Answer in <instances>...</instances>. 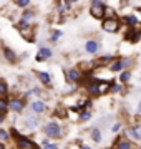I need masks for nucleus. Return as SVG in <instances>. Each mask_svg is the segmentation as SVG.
Returning <instances> with one entry per match:
<instances>
[{
	"mask_svg": "<svg viewBox=\"0 0 141 149\" xmlns=\"http://www.w3.org/2000/svg\"><path fill=\"white\" fill-rule=\"evenodd\" d=\"M10 133H12V138L15 139L17 148H18V149H33L35 146H37V144H33L28 138H25L22 133H18L15 128H12V129H10Z\"/></svg>",
	"mask_w": 141,
	"mask_h": 149,
	"instance_id": "obj_1",
	"label": "nucleus"
},
{
	"mask_svg": "<svg viewBox=\"0 0 141 149\" xmlns=\"http://www.w3.org/2000/svg\"><path fill=\"white\" fill-rule=\"evenodd\" d=\"M43 131H45V136H47V138H52V139L61 138V126H60L57 121H48L45 124Z\"/></svg>",
	"mask_w": 141,
	"mask_h": 149,
	"instance_id": "obj_2",
	"label": "nucleus"
},
{
	"mask_svg": "<svg viewBox=\"0 0 141 149\" xmlns=\"http://www.w3.org/2000/svg\"><path fill=\"white\" fill-rule=\"evenodd\" d=\"M8 108H10L12 113L22 114V113L25 111V98H18V96L8 98Z\"/></svg>",
	"mask_w": 141,
	"mask_h": 149,
	"instance_id": "obj_3",
	"label": "nucleus"
},
{
	"mask_svg": "<svg viewBox=\"0 0 141 149\" xmlns=\"http://www.w3.org/2000/svg\"><path fill=\"white\" fill-rule=\"evenodd\" d=\"M90 13H91L93 18H103L105 13H106V7L103 5L101 0H93L91 7H90Z\"/></svg>",
	"mask_w": 141,
	"mask_h": 149,
	"instance_id": "obj_4",
	"label": "nucleus"
},
{
	"mask_svg": "<svg viewBox=\"0 0 141 149\" xmlns=\"http://www.w3.org/2000/svg\"><path fill=\"white\" fill-rule=\"evenodd\" d=\"M101 28L108 33H116L119 30V20L114 18V17H110V18H105L103 23H101Z\"/></svg>",
	"mask_w": 141,
	"mask_h": 149,
	"instance_id": "obj_5",
	"label": "nucleus"
},
{
	"mask_svg": "<svg viewBox=\"0 0 141 149\" xmlns=\"http://www.w3.org/2000/svg\"><path fill=\"white\" fill-rule=\"evenodd\" d=\"M18 32H20V35H22L27 42H30V43L35 42V33H37V28L33 27V25H28V27H25V28H20Z\"/></svg>",
	"mask_w": 141,
	"mask_h": 149,
	"instance_id": "obj_6",
	"label": "nucleus"
},
{
	"mask_svg": "<svg viewBox=\"0 0 141 149\" xmlns=\"http://www.w3.org/2000/svg\"><path fill=\"white\" fill-rule=\"evenodd\" d=\"M83 78V74L82 71L78 68H70V70H66V80L70 81V83H80Z\"/></svg>",
	"mask_w": 141,
	"mask_h": 149,
	"instance_id": "obj_7",
	"label": "nucleus"
},
{
	"mask_svg": "<svg viewBox=\"0 0 141 149\" xmlns=\"http://www.w3.org/2000/svg\"><path fill=\"white\" fill-rule=\"evenodd\" d=\"M52 56H53L52 48L40 47V50H38V53H37V56H35V60H37V61H45V60H50Z\"/></svg>",
	"mask_w": 141,
	"mask_h": 149,
	"instance_id": "obj_8",
	"label": "nucleus"
},
{
	"mask_svg": "<svg viewBox=\"0 0 141 149\" xmlns=\"http://www.w3.org/2000/svg\"><path fill=\"white\" fill-rule=\"evenodd\" d=\"M30 111L33 114H42V113L47 111V104H45L42 100H35V101L30 103Z\"/></svg>",
	"mask_w": 141,
	"mask_h": 149,
	"instance_id": "obj_9",
	"label": "nucleus"
},
{
	"mask_svg": "<svg viewBox=\"0 0 141 149\" xmlns=\"http://www.w3.org/2000/svg\"><path fill=\"white\" fill-rule=\"evenodd\" d=\"M2 48H3V58H5L7 61H8V63L15 65L17 61H18V55H17L15 52L12 50V48H8V47H7V45H3Z\"/></svg>",
	"mask_w": 141,
	"mask_h": 149,
	"instance_id": "obj_10",
	"label": "nucleus"
},
{
	"mask_svg": "<svg viewBox=\"0 0 141 149\" xmlns=\"http://www.w3.org/2000/svg\"><path fill=\"white\" fill-rule=\"evenodd\" d=\"M130 65H131L130 60H116L114 63L110 65V70H111V71H114V73H118V71L125 70L126 66H130Z\"/></svg>",
	"mask_w": 141,
	"mask_h": 149,
	"instance_id": "obj_11",
	"label": "nucleus"
},
{
	"mask_svg": "<svg viewBox=\"0 0 141 149\" xmlns=\"http://www.w3.org/2000/svg\"><path fill=\"white\" fill-rule=\"evenodd\" d=\"M35 17H37V13L33 10H30V8H23V12L20 13V20L27 22V23H32L33 20H35Z\"/></svg>",
	"mask_w": 141,
	"mask_h": 149,
	"instance_id": "obj_12",
	"label": "nucleus"
},
{
	"mask_svg": "<svg viewBox=\"0 0 141 149\" xmlns=\"http://www.w3.org/2000/svg\"><path fill=\"white\" fill-rule=\"evenodd\" d=\"M85 50H87L90 55H95V53H98V50H100V43H98L96 40H88V42L85 43Z\"/></svg>",
	"mask_w": 141,
	"mask_h": 149,
	"instance_id": "obj_13",
	"label": "nucleus"
},
{
	"mask_svg": "<svg viewBox=\"0 0 141 149\" xmlns=\"http://www.w3.org/2000/svg\"><path fill=\"white\" fill-rule=\"evenodd\" d=\"M37 78L38 80H40V83H42V85H52V74L50 73H47V71H37Z\"/></svg>",
	"mask_w": 141,
	"mask_h": 149,
	"instance_id": "obj_14",
	"label": "nucleus"
},
{
	"mask_svg": "<svg viewBox=\"0 0 141 149\" xmlns=\"http://www.w3.org/2000/svg\"><path fill=\"white\" fill-rule=\"evenodd\" d=\"M38 124H40V119H38L37 116H28V118H25V126H27L28 129H37Z\"/></svg>",
	"mask_w": 141,
	"mask_h": 149,
	"instance_id": "obj_15",
	"label": "nucleus"
},
{
	"mask_svg": "<svg viewBox=\"0 0 141 149\" xmlns=\"http://www.w3.org/2000/svg\"><path fill=\"white\" fill-rule=\"evenodd\" d=\"M121 22L123 23H126V25H130V27H135L136 23H138V18H136L135 15H126L121 18Z\"/></svg>",
	"mask_w": 141,
	"mask_h": 149,
	"instance_id": "obj_16",
	"label": "nucleus"
},
{
	"mask_svg": "<svg viewBox=\"0 0 141 149\" xmlns=\"http://www.w3.org/2000/svg\"><path fill=\"white\" fill-rule=\"evenodd\" d=\"M7 111H10V108H8V100L3 98V96H0V113L5 114Z\"/></svg>",
	"mask_w": 141,
	"mask_h": 149,
	"instance_id": "obj_17",
	"label": "nucleus"
},
{
	"mask_svg": "<svg viewBox=\"0 0 141 149\" xmlns=\"http://www.w3.org/2000/svg\"><path fill=\"white\" fill-rule=\"evenodd\" d=\"M131 136L135 139H138V141H141V124H136V126H133V129L130 131Z\"/></svg>",
	"mask_w": 141,
	"mask_h": 149,
	"instance_id": "obj_18",
	"label": "nucleus"
},
{
	"mask_svg": "<svg viewBox=\"0 0 141 149\" xmlns=\"http://www.w3.org/2000/svg\"><path fill=\"white\" fill-rule=\"evenodd\" d=\"M7 95H8V85H7L5 80H2V78H0V96H3V98H5Z\"/></svg>",
	"mask_w": 141,
	"mask_h": 149,
	"instance_id": "obj_19",
	"label": "nucleus"
},
{
	"mask_svg": "<svg viewBox=\"0 0 141 149\" xmlns=\"http://www.w3.org/2000/svg\"><path fill=\"white\" fill-rule=\"evenodd\" d=\"M91 139L95 141V143H101V131L98 128L91 129Z\"/></svg>",
	"mask_w": 141,
	"mask_h": 149,
	"instance_id": "obj_20",
	"label": "nucleus"
},
{
	"mask_svg": "<svg viewBox=\"0 0 141 149\" xmlns=\"http://www.w3.org/2000/svg\"><path fill=\"white\" fill-rule=\"evenodd\" d=\"M10 138H12V133H8V131H5V129H0V141H2V143L10 141Z\"/></svg>",
	"mask_w": 141,
	"mask_h": 149,
	"instance_id": "obj_21",
	"label": "nucleus"
},
{
	"mask_svg": "<svg viewBox=\"0 0 141 149\" xmlns=\"http://www.w3.org/2000/svg\"><path fill=\"white\" fill-rule=\"evenodd\" d=\"M61 35H63V33L60 32V30H53V32H52V35H50V42L57 43L60 38H61Z\"/></svg>",
	"mask_w": 141,
	"mask_h": 149,
	"instance_id": "obj_22",
	"label": "nucleus"
},
{
	"mask_svg": "<svg viewBox=\"0 0 141 149\" xmlns=\"http://www.w3.org/2000/svg\"><path fill=\"white\" fill-rule=\"evenodd\" d=\"M118 149H133V146H131L130 141H126V139H121L118 143Z\"/></svg>",
	"mask_w": 141,
	"mask_h": 149,
	"instance_id": "obj_23",
	"label": "nucleus"
},
{
	"mask_svg": "<svg viewBox=\"0 0 141 149\" xmlns=\"http://www.w3.org/2000/svg\"><path fill=\"white\" fill-rule=\"evenodd\" d=\"M130 78H131L130 71H121V74H119V81H121V83H128Z\"/></svg>",
	"mask_w": 141,
	"mask_h": 149,
	"instance_id": "obj_24",
	"label": "nucleus"
},
{
	"mask_svg": "<svg viewBox=\"0 0 141 149\" xmlns=\"http://www.w3.org/2000/svg\"><path fill=\"white\" fill-rule=\"evenodd\" d=\"M90 118H91V113L88 111V109L80 113V121H90Z\"/></svg>",
	"mask_w": 141,
	"mask_h": 149,
	"instance_id": "obj_25",
	"label": "nucleus"
},
{
	"mask_svg": "<svg viewBox=\"0 0 141 149\" xmlns=\"http://www.w3.org/2000/svg\"><path fill=\"white\" fill-rule=\"evenodd\" d=\"M15 5L20 7V8H28V5H30V0H15Z\"/></svg>",
	"mask_w": 141,
	"mask_h": 149,
	"instance_id": "obj_26",
	"label": "nucleus"
},
{
	"mask_svg": "<svg viewBox=\"0 0 141 149\" xmlns=\"http://www.w3.org/2000/svg\"><path fill=\"white\" fill-rule=\"evenodd\" d=\"M43 149H58V146H57V144L48 143V144H43Z\"/></svg>",
	"mask_w": 141,
	"mask_h": 149,
	"instance_id": "obj_27",
	"label": "nucleus"
},
{
	"mask_svg": "<svg viewBox=\"0 0 141 149\" xmlns=\"http://www.w3.org/2000/svg\"><path fill=\"white\" fill-rule=\"evenodd\" d=\"M111 91L118 93V91H121V86H119V85H113V86H111Z\"/></svg>",
	"mask_w": 141,
	"mask_h": 149,
	"instance_id": "obj_28",
	"label": "nucleus"
},
{
	"mask_svg": "<svg viewBox=\"0 0 141 149\" xmlns=\"http://www.w3.org/2000/svg\"><path fill=\"white\" fill-rule=\"evenodd\" d=\"M76 2H78V0H65V5L68 7V8H70L71 3H76Z\"/></svg>",
	"mask_w": 141,
	"mask_h": 149,
	"instance_id": "obj_29",
	"label": "nucleus"
},
{
	"mask_svg": "<svg viewBox=\"0 0 141 149\" xmlns=\"http://www.w3.org/2000/svg\"><path fill=\"white\" fill-rule=\"evenodd\" d=\"M3 121H5V114H2V113H0V126L3 124Z\"/></svg>",
	"mask_w": 141,
	"mask_h": 149,
	"instance_id": "obj_30",
	"label": "nucleus"
},
{
	"mask_svg": "<svg viewBox=\"0 0 141 149\" xmlns=\"http://www.w3.org/2000/svg\"><path fill=\"white\" fill-rule=\"evenodd\" d=\"M119 128H121V124H114V126H113V131H118Z\"/></svg>",
	"mask_w": 141,
	"mask_h": 149,
	"instance_id": "obj_31",
	"label": "nucleus"
},
{
	"mask_svg": "<svg viewBox=\"0 0 141 149\" xmlns=\"http://www.w3.org/2000/svg\"><path fill=\"white\" fill-rule=\"evenodd\" d=\"M0 149H7V146H5V143H2V141H0Z\"/></svg>",
	"mask_w": 141,
	"mask_h": 149,
	"instance_id": "obj_32",
	"label": "nucleus"
},
{
	"mask_svg": "<svg viewBox=\"0 0 141 149\" xmlns=\"http://www.w3.org/2000/svg\"><path fill=\"white\" fill-rule=\"evenodd\" d=\"M80 148H82V149H91V148H90V146H87V144H82Z\"/></svg>",
	"mask_w": 141,
	"mask_h": 149,
	"instance_id": "obj_33",
	"label": "nucleus"
},
{
	"mask_svg": "<svg viewBox=\"0 0 141 149\" xmlns=\"http://www.w3.org/2000/svg\"><path fill=\"white\" fill-rule=\"evenodd\" d=\"M138 113H141V101H140V104H138Z\"/></svg>",
	"mask_w": 141,
	"mask_h": 149,
	"instance_id": "obj_34",
	"label": "nucleus"
}]
</instances>
